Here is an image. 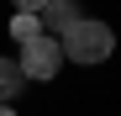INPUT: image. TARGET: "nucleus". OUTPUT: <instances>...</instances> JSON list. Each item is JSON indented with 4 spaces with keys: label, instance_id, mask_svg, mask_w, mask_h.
Instances as JSON below:
<instances>
[{
    "label": "nucleus",
    "instance_id": "39448f33",
    "mask_svg": "<svg viewBox=\"0 0 121 116\" xmlns=\"http://www.w3.org/2000/svg\"><path fill=\"white\" fill-rule=\"evenodd\" d=\"M37 32H42L37 11H16V16H11V37H16V48H21V42H32Z\"/></svg>",
    "mask_w": 121,
    "mask_h": 116
},
{
    "label": "nucleus",
    "instance_id": "7ed1b4c3",
    "mask_svg": "<svg viewBox=\"0 0 121 116\" xmlns=\"http://www.w3.org/2000/svg\"><path fill=\"white\" fill-rule=\"evenodd\" d=\"M79 16H84L79 0H42V5H37V21H42V32H53V37H63Z\"/></svg>",
    "mask_w": 121,
    "mask_h": 116
},
{
    "label": "nucleus",
    "instance_id": "0eeeda50",
    "mask_svg": "<svg viewBox=\"0 0 121 116\" xmlns=\"http://www.w3.org/2000/svg\"><path fill=\"white\" fill-rule=\"evenodd\" d=\"M0 116H16V106H11V100H0Z\"/></svg>",
    "mask_w": 121,
    "mask_h": 116
},
{
    "label": "nucleus",
    "instance_id": "20e7f679",
    "mask_svg": "<svg viewBox=\"0 0 121 116\" xmlns=\"http://www.w3.org/2000/svg\"><path fill=\"white\" fill-rule=\"evenodd\" d=\"M21 85H26V74L16 69V58H0V100H16Z\"/></svg>",
    "mask_w": 121,
    "mask_h": 116
},
{
    "label": "nucleus",
    "instance_id": "423d86ee",
    "mask_svg": "<svg viewBox=\"0 0 121 116\" xmlns=\"http://www.w3.org/2000/svg\"><path fill=\"white\" fill-rule=\"evenodd\" d=\"M11 5H16V11H37L42 0H11Z\"/></svg>",
    "mask_w": 121,
    "mask_h": 116
},
{
    "label": "nucleus",
    "instance_id": "f257e3e1",
    "mask_svg": "<svg viewBox=\"0 0 121 116\" xmlns=\"http://www.w3.org/2000/svg\"><path fill=\"white\" fill-rule=\"evenodd\" d=\"M58 48H63V63H84V69H95V63H105V58L116 53V32H111L105 21L79 16V21L58 37Z\"/></svg>",
    "mask_w": 121,
    "mask_h": 116
},
{
    "label": "nucleus",
    "instance_id": "f03ea898",
    "mask_svg": "<svg viewBox=\"0 0 121 116\" xmlns=\"http://www.w3.org/2000/svg\"><path fill=\"white\" fill-rule=\"evenodd\" d=\"M16 69L26 74V79H53L58 69H63V48H58V37L53 32H37L32 42H21V53H16Z\"/></svg>",
    "mask_w": 121,
    "mask_h": 116
}]
</instances>
